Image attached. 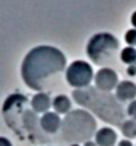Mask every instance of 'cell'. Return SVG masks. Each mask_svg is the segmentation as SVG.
<instances>
[{"label": "cell", "instance_id": "1", "mask_svg": "<svg viewBox=\"0 0 136 146\" xmlns=\"http://www.w3.org/2000/svg\"><path fill=\"white\" fill-rule=\"evenodd\" d=\"M66 56L59 48L51 45H38L27 52L21 64V77L32 90H43L47 80L67 69Z\"/></svg>", "mask_w": 136, "mask_h": 146}, {"label": "cell", "instance_id": "2", "mask_svg": "<svg viewBox=\"0 0 136 146\" xmlns=\"http://www.w3.org/2000/svg\"><path fill=\"white\" fill-rule=\"evenodd\" d=\"M72 98L83 109L98 116L109 125H122L125 122V111L115 95L98 90L96 87H86L72 92Z\"/></svg>", "mask_w": 136, "mask_h": 146}, {"label": "cell", "instance_id": "3", "mask_svg": "<svg viewBox=\"0 0 136 146\" xmlns=\"http://www.w3.org/2000/svg\"><path fill=\"white\" fill-rule=\"evenodd\" d=\"M96 129V119L91 112L86 109H72L61 122V137L71 145H80L82 141H90L98 132Z\"/></svg>", "mask_w": 136, "mask_h": 146}, {"label": "cell", "instance_id": "4", "mask_svg": "<svg viewBox=\"0 0 136 146\" xmlns=\"http://www.w3.org/2000/svg\"><path fill=\"white\" fill-rule=\"evenodd\" d=\"M119 48L120 43L115 35L109 32H98L91 35V39L86 43V55L91 63L104 66L117 56V52H120Z\"/></svg>", "mask_w": 136, "mask_h": 146}, {"label": "cell", "instance_id": "5", "mask_svg": "<svg viewBox=\"0 0 136 146\" xmlns=\"http://www.w3.org/2000/svg\"><path fill=\"white\" fill-rule=\"evenodd\" d=\"M94 79V72L91 64H88L86 61L75 60L66 69V82L71 87H74L75 90L79 88H86L90 87L91 80Z\"/></svg>", "mask_w": 136, "mask_h": 146}, {"label": "cell", "instance_id": "6", "mask_svg": "<svg viewBox=\"0 0 136 146\" xmlns=\"http://www.w3.org/2000/svg\"><path fill=\"white\" fill-rule=\"evenodd\" d=\"M21 130H26V132L29 133L32 138H35L37 141L42 143L43 141V130H42V125H40V119H38L37 112L34 111V109H22L21 112V117H19V120H18V125L16 129H15V132L18 133V135H22Z\"/></svg>", "mask_w": 136, "mask_h": 146}, {"label": "cell", "instance_id": "7", "mask_svg": "<svg viewBox=\"0 0 136 146\" xmlns=\"http://www.w3.org/2000/svg\"><path fill=\"white\" fill-rule=\"evenodd\" d=\"M94 84L98 90L111 93V90H115L119 85V76L111 68H101L94 76Z\"/></svg>", "mask_w": 136, "mask_h": 146}, {"label": "cell", "instance_id": "8", "mask_svg": "<svg viewBox=\"0 0 136 146\" xmlns=\"http://www.w3.org/2000/svg\"><path fill=\"white\" fill-rule=\"evenodd\" d=\"M115 98L119 100L120 103L136 100V84L131 82V80L119 82V85H117V88H115Z\"/></svg>", "mask_w": 136, "mask_h": 146}, {"label": "cell", "instance_id": "9", "mask_svg": "<svg viewBox=\"0 0 136 146\" xmlns=\"http://www.w3.org/2000/svg\"><path fill=\"white\" fill-rule=\"evenodd\" d=\"M61 122H63V119H61L56 112H53V111L45 112V114L40 117L42 130L45 133H48V135H53V133H56L58 130H61Z\"/></svg>", "mask_w": 136, "mask_h": 146}, {"label": "cell", "instance_id": "10", "mask_svg": "<svg viewBox=\"0 0 136 146\" xmlns=\"http://www.w3.org/2000/svg\"><path fill=\"white\" fill-rule=\"evenodd\" d=\"M51 103H53V100L45 92H37L32 96V100H30V106H32V109L37 114H45V112H48L51 108Z\"/></svg>", "mask_w": 136, "mask_h": 146}, {"label": "cell", "instance_id": "11", "mask_svg": "<svg viewBox=\"0 0 136 146\" xmlns=\"http://www.w3.org/2000/svg\"><path fill=\"white\" fill-rule=\"evenodd\" d=\"M94 138H96V145L98 146H115L119 143L117 141V133L109 127L99 129L94 135Z\"/></svg>", "mask_w": 136, "mask_h": 146}, {"label": "cell", "instance_id": "12", "mask_svg": "<svg viewBox=\"0 0 136 146\" xmlns=\"http://www.w3.org/2000/svg\"><path fill=\"white\" fill-rule=\"evenodd\" d=\"M71 98L69 96H66V95H58V96H55L53 98V103H51V108L55 109L56 114H67V112H71L72 109H71Z\"/></svg>", "mask_w": 136, "mask_h": 146}, {"label": "cell", "instance_id": "13", "mask_svg": "<svg viewBox=\"0 0 136 146\" xmlns=\"http://www.w3.org/2000/svg\"><path fill=\"white\" fill-rule=\"evenodd\" d=\"M120 130H122V135L125 137V140L136 138V120H133V119L125 120L123 124L120 125Z\"/></svg>", "mask_w": 136, "mask_h": 146}, {"label": "cell", "instance_id": "14", "mask_svg": "<svg viewBox=\"0 0 136 146\" xmlns=\"http://www.w3.org/2000/svg\"><path fill=\"white\" fill-rule=\"evenodd\" d=\"M120 60L122 63L131 66L136 63V48L135 47H125L120 50Z\"/></svg>", "mask_w": 136, "mask_h": 146}, {"label": "cell", "instance_id": "15", "mask_svg": "<svg viewBox=\"0 0 136 146\" xmlns=\"http://www.w3.org/2000/svg\"><path fill=\"white\" fill-rule=\"evenodd\" d=\"M125 42H127V47H135L136 45V29H128L125 32Z\"/></svg>", "mask_w": 136, "mask_h": 146}, {"label": "cell", "instance_id": "16", "mask_svg": "<svg viewBox=\"0 0 136 146\" xmlns=\"http://www.w3.org/2000/svg\"><path fill=\"white\" fill-rule=\"evenodd\" d=\"M127 114L130 116V119L136 120V100H133L131 103L128 104V108H127Z\"/></svg>", "mask_w": 136, "mask_h": 146}, {"label": "cell", "instance_id": "17", "mask_svg": "<svg viewBox=\"0 0 136 146\" xmlns=\"http://www.w3.org/2000/svg\"><path fill=\"white\" fill-rule=\"evenodd\" d=\"M0 146H13V145L10 143V140H8V138L0 137Z\"/></svg>", "mask_w": 136, "mask_h": 146}, {"label": "cell", "instance_id": "18", "mask_svg": "<svg viewBox=\"0 0 136 146\" xmlns=\"http://www.w3.org/2000/svg\"><path fill=\"white\" fill-rule=\"evenodd\" d=\"M117 146H133V143L130 140H122V141L117 143Z\"/></svg>", "mask_w": 136, "mask_h": 146}, {"label": "cell", "instance_id": "19", "mask_svg": "<svg viewBox=\"0 0 136 146\" xmlns=\"http://www.w3.org/2000/svg\"><path fill=\"white\" fill-rule=\"evenodd\" d=\"M136 74V66L131 64V66H128V76H135Z\"/></svg>", "mask_w": 136, "mask_h": 146}, {"label": "cell", "instance_id": "20", "mask_svg": "<svg viewBox=\"0 0 136 146\" xmlns=\"http://www.w3.org/2000/svg\"><path fill=\"white\" fill-rule=\"evenodd\" d=\"M130 19H131V26H133V29H136V10L133 11V15H131V18H130Z\"/></svg>", "mask_w": 136, "mask_h": 146}, {"label": "cell", "instance_id": "21", "mask_svg": "<svg viewBox=\"0 0 136 146\" xmlns=\"http://www.w3.org/2000/svg\"><path fill=\"white\" fill-rule=\"evenodd\" d=\"M83 146H98V145H96V141H86L83 143Z\"/></svg>", "mask_w": 136, "mask_h": 146}, {"label": "cell", "instance_id": "22", "mask_svg": "<svg viewBox=\"0 0 136 146\" xmlns=\"http://www.w3.org/2000/svg\"><path fill=\"white\" fill-rule=\"evenodd\" d=\"M69 146H80V145H75V143H74V145H69Z\"/></svg>", "mask_w": 136, "mask_h": 146}]
</instances>
